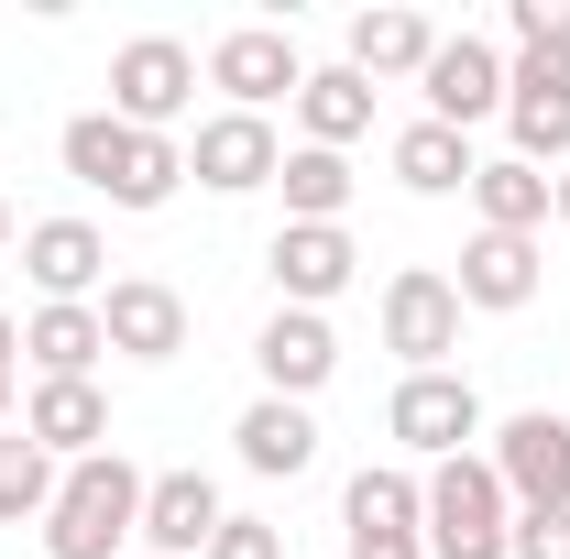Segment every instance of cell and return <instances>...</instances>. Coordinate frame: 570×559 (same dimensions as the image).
<instances>
[{
  "label": "cell",
  "instance_id": "4",
  "mask_svg": "<svg viewBox=\"0 0 570 559\" xmlns=\"http://www.w3.org/2000/svg\"><path fill=\"white\" fill-rule=\"evenodd\" d=\"M384 439L406 450V461H461V450H483V395H472V373H406L395 384V406H384Z\"/></svg>",
  "mask_w": 570,
  "mask_h": 559
},
{
  "label": "cell",
  "instance_id": "22",
  "mask_svg": "<svg viewBox=\"0 0 570 559\" xmlns=\"http://www.w3.org/2000/svg\"><path fill=\"white\" fill-rule=\"evenodd\" d=\"M428 56H439L428 11H352V56H341L352 77H428Z\"/></svg>",
  "mask_w": 570,
  "mask_h": 559
},
{
  "label": "cell",
  "instance_id": "21",
  "mask_svg": "<svg viewBox=\"0 0 570 559\" xmlns=\"http://www.w3.org/2000/svg\"><path fill=\"white\" fill-rule=\"evenodd\" d=\"M22 351H33L45 384H99L110 330H99V307H33V318H22Z\"/></svg>",
  "mask_w": 570,
  "mask_h": 559
},
{
  "label": "cell",
  "instance_id": "8",
  "mask_svg": "<svg viewBox=\"0 0 570 559\" xmlns=\"http://www.w3.org/2000/svg\"><path fill=\"white\" fill-rule=\"evenodd\" d=\"M209 88H230V110H275V99H296L307 88V56H296V33L285 22H230L209 45Z\"/></svg>",
  "mask_w": 570,
  "mask_h": 559
},
{
  "label": "cell",
  "instance_id": "34",
  "mask_svg": "<svg viewBox=\"0 0 570 559\" xmlns=\"http://www.w3.org/2000/svg\"><path fill=\"white\" fill-rule=\"evenodd\" d=\"M0 253H11V209H0Z\"/></svg>",
  "mask_w": 570,
  "mask_h": 559
},
{
  "label": "cell",
  "instance_id": "20",
  "mask_svg": "<svg viewBox=\"0 0 570 559\" xmlns=\"http://www.w3.org/2000/svg\"><path fill=\"white\" fill-rule=\"evenodd\" d=\"M384 165H395V187L406 198H472V133H450V121H406V133L384 143Z\"/></svg>",
  "mask_w": 570,
  "mask_h": 559
},
{
  "label": "cell",
  "instance_id": "18",
  "mask_svg": "<svg viewBox=\"0 0 570 559\" xmlns=\"http://www.w3.org/2000/svg\"><path fill=\"white\" fill-rule=\"evenodd\" d=\"M56 154H67V176L88 187V198L132 209V165H142V133H132V121H110V110H77L67 133H56Z\"/></svg>",
  "mask_w": 570,
  "mask_h": 559
},
{
  "label": "cell",
  "instance_id": "35",
  "mask_svg": "<svg viewBox=\"0 0 570 559\" xmlns=\"http://www.w3.org/2000/svg\"><path fill=\"white\" fill-rule=\"evenodd\" d=\"M132 559H142V549H132Z\"/></svg>",
  "mask_w": 570,
  "mask_h": 559
},
{
  "label": "cell",
  "instance_id": "24",
  "mask_svg": "<svg viewBox=\"0 0 570 559\" xmlns=\"http://www.w3.org/2000/svg\"><path fill=\"white\" fill-rule=\"evenodd\" d=\"M472 209H483V231H549V176L538 165H515V154H483L472 165Z\"/></svg>",
  "mask_w": 570,
  "mask_h": 559
},
{
  "label": "cell",
  "instance_id": "16",
  "mask_svg": "<svg viewBox=\"0 0 570 559\" xmlns=\"http://www.w3.org/2000/svg\"><path fill=\"white\" fill-rule=\"evenodd\" d=\"M219 516L230 504H219L209 472H154L142 483V559H198L219 538Z\"/></svg>",
  "mask_w": 570,
  "mask_h": 559
},
{
  "label": "cell",
  "instance_id": "27",
  "mask_svg": "<svg viewBox=\"0 0 570 559\" xmlns=\"http://www.w3.org/2000/svg\"><path fill=\"white\" fill-rule=\"evenodd\" d=\"M67 483V461H45L33 439H0V527H22V516H45Z\"/></svg>",
  "mask_w": 570,
  "mask_h": 559
},
{
  "label": "cell",
  "instance_id": "26",
  "mask_svg": "<svg viewBox=\"0 0 570 559\" xmlns=\"http://www.w3.org/2000/svg\"><path fill=\"white\" fill-rule=\"evenodd\" d=\"M341 527H417V538H428V472H406V461H362L352 493H341Z\"/></svg>",
  "mask_w": 570,
  "mask_h": 559
},
{
  "label": "cell",
  "instance_id": "13",
  "mask_svg": "<svg viewBox=\"0 0 570 559\" xmlns=\"http://www.w3.org/2000/svg\"><path fill=\"white\" fill-rule=\"evenodd\" d=\"M253 373H264V395L307 406V395L341 373V341H330V318H318V307H275V318H264V341H253Z\"/></svg>",
  "mask_w": 570,
  "mask_h": 559
},
{
  "label": "cell",
  "instance_id": "14",
  "mask_svg": "<svg viewBox=\"0 0 570 559\" xmlns=\"http://www.w3.org/2000/svg\"><path fill=\"white\" fill-rule=\"evenodd\" d=\"M450 285H461V307H483V318H515V307L549 285V253H538L527 231H472V242H461V275H450Z\"/></svg>",
  "mask_w": 570,
  "mask_h": 559
},
{
  "label": "cell",
  "instance_id": "2",
  "mask_svg": "<svg viewBox=\"0 0 570 559\" xmlns=\"http://www.w3.org/2000/svg\"><path fill=\"white\" fill-rule=\"evenodd\" d=\"M504 538H515V504H504L494 461L483 450L439 461L428 472V559H504Z\"/></svg>",
  "mask_w": 570,
  "mask_h": 559
},
{
  "label": "cell",
  "instance_id": "6",
  "mask_svg": "<svg viewBox=\"0 0 570 559\" xmlns=\"http://www.w3.org/2000/svg\"><path fill=\"white\" fill-rule=\"evenodd\" d=\"M504 133H515V165H570V45H527L504 67Z\"/></svg>",
  "mask_w": 570,
  "mask_h": 559
},
{
  "label": "cell",
  "instance_id": "12",
  "mask_svg": "<svg viewBox=\"0 0 570 559\" xmlns=\"http://www.w3.org/2000/svg\"><path fill=\"white\" fill-rule=\"evenodd\" d=\"M99 330H110L121 362H176V351H187V296H176L165 275H110Z\"/></svg>",
  "mask_w": 570,
  "mask_h": 559
},
{
  "label": "cell",
  "instance_id": "3",
  "mask_svg": "<svg viewBox=\"0 0 570 559\" xmlns=\"http://www.w3.org/2000/svg\"><path fill=\"white\" fill-rule=\"evenodd\" d=\"M198 45H176V33H132L121 56H110V121H132V133H176L187 110H198Z\"/></svg>",
  "mask_w": 570,
  "mask_h": 559
},
{
  "label": "cell",
  "instance_id": "23",
  "mask_svg": "<svg viewBox=\"0 0 570 559\" xmlns=\"http://www.w3.org/2000/svg\"><path fill=\"white\" fill-rule=\"evenodd\" d=\"M296 121H307V143H318V154H352V143L373 133V77H352V67H307Z\"/></svg>",
  "mask_w": 570,
  "mask_h": 559
},
{
  "label": "cell",
  "instance_id": "30",
  "mask_svg": "<svg viewBox=\"0 0 570 559\" xmlns=\"http://www.w3.org/2000/svg\"><path fill=\"white\" fill-rule=\"evenodd\" d=\"M504 33H515V56H527V45H570V0H515Z\"/></svg>",
  "mask_w": 570,
  "mask_h": 559
},
{
  "label": "cell",
  "instance_id": "15",
  "mask_svg": "<svg viewBox=\"0 0 570 559\" xmlns=\"http://www.w3.org/2000/svg\"><path fill=\"white\" fill-rule=\"evenodd\" d=\"M264 275H275L285 307H330V296L362 275V253H352V231H307V219H285L275 242H264Z\"/></svg>",
  "mask_w": 570,
  "mask_h": 559
},
{
  "label": "cell",
  "instance_id": "28",
  "mask_svg": "<svg viewBox=\"0 0 570 559\" xmlns=\"http://www.w3.org/2000/svg\"><path fill=\"white\" fill-rule=\"evenodd\" d=\"M198 559H285V527H264V516H219V538Z\"/></svg>",
  "mask_w": 570,
  "mask_h": 559
},
{
  "label": "cell",
  "instance_id": "31",
  "mask_svg": "<svg viewBox=\"0 0 570 559\" xmlns=\"http://www.w3.org/2000/svg\"><path fill=\"white\" fill-rule=\"evenodd\" d=\"M341 559H428V538H417V527H352Z\"/></svg>",
  "mask_w": 570,
  "mask_h": 559
},
{
  "label": "cell",
  "instance_id": "5",
  "mask_svg": "<svg viewBox=\"0 0 570 559\" xmlns=\"http://www.w3.org/2000/svg\"><path fill=\"white\" fill-rule=\"evenodd\" d=\"M483 461H494V483H504L515 516L570 504V418H560V406H527V418L483 428Z\"/></svg>",
  "mask_w": 570,
  "mask_h": 559
},
{
  "label": "cell",
  "instance_id": "29",
  "mask_svg": "<svg viewBox=\"0 0 570 559\" xmlns=\"http://www.w3.org/2000/svg\"><path fill=\"white\" fill-rule=\"evenodd\" d=\"M504 559H570V504H549V516H515Z\"/></svg>",
  "mask_w": 570,
  "mask_h": 559
},
{
  "label": "cell",
  "instance_id": "17",
  "mask_svg": "<svg viewBox=\"0 0 570 559\" xmlns=\"http://www.w3.org/2000/svg\"><path fill=\"white\" fill-rule=\"evenodd\" d=\"M22 439H33L45 461H99V450H110V395H99V384H33Z\"/></svg>",
  "mask_w": 570,
  "mask_h": 559
},
{
  "label": "cell",
  "instance_id": "19",
  "mask_svg": "<svg viewBox=\"0 0 570 559\" xmlns=\"http://www.w3.org/2000/svg\"><path fill=\"white\" fill-rule=\"evenodd\" d=\"M230 450H242V472L296 483V472L318 461V418H307V406H285V395H253V406L230 418Z\"/></svg>",
  "mask_w": 570,
  "mask_h": 559
},
{
  "label": "cell",
  "instance_id": "1",
  "mask_svg": "<svg viewBox=\"0 0 570 559\" xmlns=\"http://www.w3.org/2000/svg\"><path fill=\"white\" fill-rule=\"evenodd\" d=\"M142 483L121 450H99V461H67V483L45 504V559H121L142 538Z\"/></svg>",
  "mask_w": 570,
  "mask_h": 559
},
{
  "label": "cell",
  "instance_id": "10",
  "mask_svg": "<svg viewBox=\"0 0 570 559\" xmlns=\"http://www.w3.org/2000/svg\"><path fill=\"white\" fill-rule=\"evenodd\" d=\"M428 121H450V133H472V121H504V56L483 33H439V56H428Z\"/></svg>",
  "mask_w": 570,
  "mask_h": 559
},
{
  "label": "cell",
  "instance_id": "33",
  "mask_svg": "<svg viewBox=\"0 0 570 559\" xmlns=\"http://www.w3.org/2000/svg\"><path fill=\"white\" fill-rule=\"evenodd\" d=\"M549 219H560V231H570V165H560V176H549Z\"/></svg>",
  "mask_w": 570,
  "mask_h": 559
},
{
  "label": "cell",
  "instance_id": "11",
  "mask_svg": "<svg viewBox=\"0 0 570 559\" xmlns=\"http://www.w3.org/2000/svg\"><path fill=\"white\" fill-rule=\"evenodd\" d=\"M285 143L275 121H253V110H219V121H198V143H187V176L209 187V198H253V187H275Z\"/></svg>",
  "mask_w": 570,
  "mask_h": 559
},
{
  "label": "cell",
  "instance_id": "25",
  "mask_svg": "<svg viewBox=\"0 0 570 559\" xmlns=\"http://www.w3.org/2000/svg\"><path fill=\"white\" fill-rule=\"evenodd\" d=\"M285 187V219H307V231H341V209H352V154H318V143H296L275 165Z\"/></svg>",
  "mask_w": 570,
  "mask_h": 559
},
{
  "label": "cell",
  "instance_id": "7",
  "mask_svg": "<svg viewBox=\"0 0 570 559\" xmlns=\"http://www.w3.org/2000/svg\"><path fill=\"white\" fill-rule=\"evenodd\" d=\"M461 285L439 275V264H406V275H384V351L406 362V373H450V351H461Z\"/></svg>",
  "mask_w": 570,
  "mask_h": 559
},
{
  "label": "cell",
  "instance_id": "9",
  "mask_svg": "<svg viewBox=\"0 0 570 559\" xmlns=\"http://www.w3.org/2000/svg\"><path fill=\"white\" fill-rule=\"evenodd\" d=\"M22 275H33L45 307H99L110 296V242L88 219H33L22 231Z\"/></svg>",
  "mask_w": 570,
  "mask_h": 559
},
{
  "label": "cell",
  "instance_id": "32",
  "mask_svg": "<svg viewBox=\"0 0 570 559\" xmlns=\"http://www.w3.org/2000/svg\"><path fill=\"white\" fill-rule=\"evenodd\" d=\"M11 362H22V330L0 318V418H11Z\"/></svg>",
  "mask_w": 570,
  "mask_h": 559
}]
</instances>
